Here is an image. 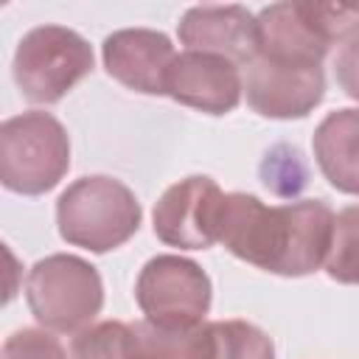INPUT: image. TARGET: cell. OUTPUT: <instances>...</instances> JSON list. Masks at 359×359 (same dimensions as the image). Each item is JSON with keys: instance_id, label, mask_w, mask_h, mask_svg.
<instances>
[{"instance_id": "6da1fadb", "label": "cell", "mask_w": 359, "mask_h": 359, "mask_svg": "<svg viewBox=\"0 0 359 359\" xmlns=\"http://www.w3.org/2000/svg\"><path fill=\"white\" fill-rule=\"evenodd\" d=\"M334 236V210L323 199L264 205L252 194H227L219 241L241 261L300 278L320 269Z\"/></svg>"}, {"instance_id": "7a4b0ae2", "label": "cell", "mask_w": 359, "mask_h": 359, "mask_svg": "<svg viewBox=\"0 0 359 359\" xmlns=\"http://www.w3.org/2000/svg\"><path fill=\"white\" fill-rule=\"evenodd\" d=\"M140 202L115 177H81L56 202L59 233L67 244L109 252L129 241L140 227Z\"/></svg>"}, {"instance_id": "3957f363", "label": "cell", "mask_w": 359, "mask_h": 359, "mask_svg": "<svg viewBox=\"0 0 359 359\" xmlns=\"http://www.w3.org/2000/svg\"><path fill=\"white\" fill-rule=\"evenodd\" d=\"M70 168V140L50 112H22L0 126V180L8 191L39 196Z\"/></svg>"}, {"instance_id": "277c9868", "label": "cell", "mask_w": 359, "mask_h": 359, "mask_svg": "<svg viewBox=\"0 0 359 359\" xmlns=\"http://www.w3.org/2000/svg\"><path fill=\"white\" fill-rule=\"evenodd\" d=\"M25 300L39 325L56 334L84 331L104 306V283L93 264L79 255H48L25 280Z\"/></svg>"}, {"instance_id": "5b68a950", "label": "cell", "mask_w": 359, "mask_h": 359, "mask_svg": "<svg viewBox=\"0 0 359 359\" xmlns=\"http://www.w3.org/2000/svg\"><path fill=\"white\" fill-rule=\"evenodd\" d=\"M93 70V50L65 25L31 28L14 53V81L31 104L62 101Z\"/></svg>"}, {"instance_id": "8992f818", "label": "cell", "mask_w": 359, "mask_h": 359, "mask_svg": "<svg viewBox=\"0 0 359 359\" xmlns=\"http://www.w3.org/2000/svg\"><path fill=\"white\" fill-rule=\"evenodd\" d=\"M73 359H213L210 323L168 331L149 320H104L79 331L70 345Z\"/></svg>"}, {"instance_id": "52a82bcc", "label": "cell", "mask_w": 359, "mask_h": 359, "mask_svg": "<svg viewBox=\"0 0 359 359\" xmlns=\"http://www.w3.org/2000/svg\"><path fill=\"white\" fill-rule=\"evenodd\" d=\"M210 278L199 264L180 255H157L151 258L135 286V297L149 323L182 331L202 325L210 309Z\"/></svg>"}, {"instance_id": "ba28073f", "label": "cell", "mask_w": 359, "mask_h": 359, "mask_svg": "<svg viewBox=\"0 0 359 359\" xmlns=\"http://www.w3.org/2000/svg\"><path fill=\"white\" fill-rule=\"evenodd\" d=\"M222 188L210 177H185L154 205V236L180 250H208L219 241Z\"/></svg>"}, {"instance_id": "9c48e42d", "label": "cell", "mask_w": 359, "mask_h": 359, "mask_svg": "<svg viewBox=\"0 0 359 359\" xmlns=\"http://www.w3.org/2000/svg\"><path fill=\"white\" fill-rule=\"evenodd\" d=\"M247 104L264 118H306L325 95L323 65H292L252 56L244 73Z\"/></svg>"}, {"instance_id": "30bf717a", "label": "cell", "mask_w": 359, "mask_h": 359, "mask_svg": "<svg viewBox=\"0 0 359 359\" xmlns=\"http://www.w3.org/2000/svg\"><path fill=\"white\" fill-rule=\"evenodd\" d=\"M241 90L244 84L238 65L202 50L177 53L165 81V95L208 115L233 112L241 101Z\"/></svg>"}, {"instance_id": "8fae6325", "label": "cell", "mask_w": 359, "mask_h": 359, "mask_svg": "<svg viewBox=\"0 0 359 359\" xmlns=\"http://www.w3.org/2000/svg\"><path fill=\"white\" fill-rule=\"evenodd\" d=\"M107 73L123 87L146 95H165L168 70L177 59L171 39L151 28H123L101 45Z\"/></svg>"}, {"instance_id": "7c38bea8", "label": "cell", "mask_w": 359, "mask_h": 359, "mask_svg": "<svg viewBox=\"0 0 359 359\" xmlns=\"http://www.w3.org/2000/svg\"><path fill=\"white\" fill-rule=\"evenodd\" d=\"M180 42L247 65L255 56V17L244 6H194L180 20Z\"/></svg>"}, {"instance_id": "4fadbf2b", "label": "cell", "mask_w": 359, "mask_h": 359, "mask_svg": "<svg viewBox=\"0 0 359 359\" xmlns=\"http://www.w3.org/2000/svg\"><path fill=\"white\" fill-rule=\"evenodd\" d=\"M328 48L331 45L306 17L303 3H272L255 17V56L292 65H323Z\"/></svg>"}, {"instance_id": "5bb4252c", "label": "cell", "mask_w": 359, "mask_h": 359, "mask_svg": "<svg viewBox=\"0 0 359 359\" xmlns=\"http://www.w3.org/2000/svg\"><path fill=\"white\" fill-rule=\"evenodd\" d=\"M311 143L323 177L337 191L359 196V109L328 112Z\"/></svg>"}, {"instance_id": "9a60e30c", "label": "cell", "mask_w": 359, "mask_h": 359, "mask_svg": "<svg viewBox=\"0 0 359 359\" xmlns=\"http://www.w3.org/2000/svg\"><path fill=\"white\" fill-rule=\"evenodd\" d=\"M325 272L337 283H359V205H348L334 216V236L325 258Z\"/></svg>"}, {"instance_id": "2e32d148", "label": "cell", "mask_w": 359, "mask_h": 359, "mask_svg": "<svg viewBox=\"0 0 359 359\" xmlns=\"http://www.w3.org/2000/svg\"><path fill=\"white\" fill-rule=\"evenodd\" d=\"M210 334L213 359H275L272 339L247 320H216Z\"/></svg>"}, {"instance_id": "e0dca14e", "label": "cell", "mask_w": 359, "mask_h": 359, "mask_svg": "<svg viewBox=\"0 0 359 359\" xmlns=\"http://www.w3.org/2000/svg\"><path fill=\"white\" fill-rule=\"evenodd\" d=\"M0 359H67V353L56 337L36 328H22L3 342Z\"/></svg>"}, {"instance_id": "ac0fdd59", "label": "cell", "mask_w": 359, "mask_h": 359, "mask_svg": "<svg viewBox=\"0 0 359 359\" xmlns=\"http://www.w3.org/2000/svg\"><path fill=\"white\" fill-rule=\"evenodd\" d=\"M334 73H337V81L345 90V95H351L353 101H359V36L351 39L339 50V56L334 62Z\"/></svg>"}]
</instances>
